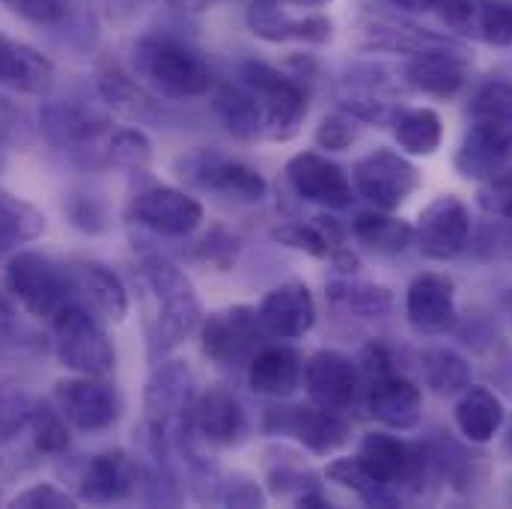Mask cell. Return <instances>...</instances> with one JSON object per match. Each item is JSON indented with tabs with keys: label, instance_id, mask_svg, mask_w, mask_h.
Segmentation results:
<instances>
[{
	"label": "cell",
	"instance_id": "cell-38",
	"mask_svg": "<svg viewBox=\"0 0 512 509\" xmlns=\"http://www.w3.org/2000/svg\"><path fill=\"white\" fill-rule=\"evenodd\" d=\"M328 480L331 483H337V486H343V489H352L355 495H361L367 504H373V507H396L399 504V498L390 492V486H382V483H376L364 468H361V462H358V456L355 459H334L331 465H328Z\"/></svg>",
	"mask_w": 512,
	"mask_h": 509
},
{
	"label": "cell",
	"instance_id": "cell-15",
	"mask_svg": "<svg viewBox=\"0 0 512 509\" xmlns=\"http://www.w3.org/2000/svg\"><path fill=\"white\" fill-rule=\"evenodd\" d=\"M286 179L292 191L316 206L325 209H346L352 203V182L340 164L319 152H298L286 164Z\"/></svg>",
	"mask_w": 512,
	"mask_h": 509
},
{
	"label": "cell",
	"instance_id": "cell-37",
	"mask_svg": "<svg viewBox=\"0 0 512 509\" xmlns=\"http://www.w3.org/2000/svg\"><path fill=\"white\" fill-rule=\"evenodd\" d=\"M215 111L236 137H259V108L248 90L221 84L215 93Z\"/></svg>",
	"mask_w": 512,
	"mask_h": 509
},
{
	"label": "cell",
	"instance_id": "cell-21",
	"mask_svg": "<svg viewBox=\"0 0 512 509\" xmlns=\"http://www.w3.org/2000/svg\"><path fill=\"white\" fill-rule=\"evenodd\" d=\"M259 322L271 337L298 340L316 325V301L298 280L271 289L259 304Z\"/></svg>",
	"mask_w": 512,
	"mask_h": 509
},
{
	"label": "cell",
	"instance_id": "cell-18",
	"mask_svg": "<svg viewBox=\"0 0 512 509\" xmlns=\"http://www.w3.org/2000/svg\"><path fill=\"white\" fill-rule=\"evenodd\" d=\"M304 387L313 405L328 408V411H343L352 405L355 390H358V370L355 364L331 349L313 352L304 364Z\"/></svg>",
	"mask_w": 512,
	"mask_h": 509
},
{
	"label": "cell",
	"instance_id": "cell-54",
	"mask_svg": "<svg viewBox=\"0 0 512 509\" xmlns=\"http://www.w3.org/2000/svg\"><path fill=\"white\" fill-rule=\"evenodd\" d=\"M0 501H3V492H0Z\"/></svg>",
	"mask_w": 512,
	"mask_h": 509
},
{
	"label": "cell",
	"instance_id": "cell-45",
	"mask_svg": "<svg viewBox=\"0 0 512 509\" xmlns=\"http://www.w3.org/2000/svg\"><path fill=\"white\" fill-rule=\"evenodd\" d=\"M477 197L489 215L512 221V170H498L495 176H489Z\"/></svg>",
	"mask_w": 512,
	"mask_h": 509
},
{
	"label": "cell",
	"instance_id": "cell-1",
	"mask_svg": "<svg viewBox=\"0 0 512 509\" xmlns=\"http://www.w3.org/2000/svg\"><path fill=\"white\" fill-rule=\"evenodd\" d=\"M140 286L152 301L149 310V355H167L185 343L191 331L200 328L203 310L191 280L164 259H149L140 268Z\"/></svg>",
	"mask_w": 512,
	"mask_h": 509
},
{
	"label": "cell",
	"instance_id": "cell-6",
	"mask_svg": "<svg viewBox=\"0 0 512 509\" xmlns=\"http://www.w3.org/2000/svg\"><path fill=\"white\" fill-rule=\"evenodd\" d=\"M3 283L9 298L39 319H54L69 301H75L72 271L36 251H18L12 256L6 262Z\"/></svg>",
	"mask_w": 512,
	"mask_h": 509
},
{
	"label": "cell",
	"instance_id": "cell-14",
	"mask_svg": "<svg viewBox=\"0 0 512 509\" xmlns=\"http://www.w3.org/2000/svg\"><path fill=\"white\" fill-rule=\"evenodd\" d=\"M131 221L170 239L191 236L203 224V206L179 188H149L131 200Z\"/></svg>",
	"mask_w": 512,
	"mask_h": 509
},
{
	"label": "cell",
	"instance_id": "cell-41",
	"mask_svg": "<svg viewBox=\"0 0 512 509\" xmlns=\"http://www.w3.org/2000/svg\"><path fill=\"white\" fill-rule=\"evenodd\" d=\"M105 158L108 164L120 167V170H143L152 161V143L140 128H123L114 131L108 146H105Z\"/></svg>",
	"mask_w": 512,
	"mask_h": 509
},
{
	"label": "cell",
	"instance_id": "cell-24",
	"mask_svg": "<svg viewBox=\"0 0 512 509\" xmlns=\"http://www.w3.org/2000/svg\"><path fill=\"white\" fill-rule=\"evenodd\" d=\"M370 414L384 423L387 429L396 432H408L420 426L423 417V396L420 387L402 376H396L393 370L382 373L373 379L370 387Z\"/></svg>",
	"mask_w": 512,
	"mask_h": 509
},
{
	"label": "cell",
	"instance_id": "cell-39",
	"mask_svg": "<svg viewBox=\"0 0 512 509\" xmlns=\"http://www.w3.org/2000/svg\"><path fill=\"white\" fill-rule=\"evenodd\" d=\"M30 432H33V447L42 456H60V453L69 450V426H66V417L51 402H36L33 405Z\"/></svg>",
	"mask_w": 512,
	"mask_h": 509
},
{
	"label": "cell",
	"instance_id": "cell-9",
	"mask_svg": "<svg viewBox=\"0 0 512 509\" xmlns=\"http://www.w3.org/2000/svg\"><path fill=\"white\" fill-rule=\"evenodd\" d=\"M262 334L259 310L236 304L209 313L200 322V349L209 361L221 367H236L251 361Z\"/></svg>",
	"mask_w": 512,
	"mask_h": 509
},
{
	"label": "cell",
	"instance_id": "cell-26",
	"mask_svg": "<svg viewBox=\"0 0 512 509\" xmlns=\"http://www.w3.org/2000/svg\"><path fill=\"white\" fill-rule=\"evenodd\" d=\"M358 462L376 483L390 486V489L402 480H411L417 474V468L423 465L420 453L414 447H408L405 441L384 435V432H373L361 441Z\"/></svg>",
	"mask_w": 512,
	"mask_h": 509
},
{
	"label": "cell",
	"instance_id": "cell-3",
	"mask_svg": "<svg viewBox=\"0 0 512 509\" xmlns=\"http://www.w3.org/2000/svg\"><path fill=\"white\" fill-rule=\"evenodd\" d=\"M137 78L161 96L194 99L206 96L215 84L200 54L170 36H146L134 45Z\"/></svg>",
	"mask_w": 512,
	"mask_h": 509
},
{
	"label": "cell",
	"instance_id": "cell-7",
	"mask_svg": "<svg viewBox=\"0 0 512 509\" xmlns=\"http://www.w3.org/2000/svg\"><path fill=\"white\" fill-rule=\"evenodd\" d=\"M194 399V376L185 361H164L152 370L143 393V408L155 453H164L170 435L182 429L185 420H191Z\"/></svg>",
	"mask_w": 512,
	"mask_h": 509
},
{
	"label": "cell",
	"instance_id": "cell-20",
	"mask_svg": "<svg viewBox=\"0 0 512 509\" xmlns=\"http://www.w3.org/2000/svg\"><path fill=\"white\" fill-rule=\"evenodd\" d=\"M248 24L259 39L265 42H310L322 45L331 39L334 24L331 18L310 12L304 18H292L283 3L274 0H254L248 9Z\"/></svg>",
	"mask_w": 512,
	"mask_h": 509
},
{
	"label": "cell",
	"instance_id": "cell-17",
	"mask_svg": "<svg viewBox=\"0 0 512 509\" xmlns=\"http://www.w3.org/2000/svg\"><path fill=\"white\" fill-rule=\"evenodd\" d=\"M405 81L426 96L450 99L468 81V60L450 42L432 45L411 54V60L405 63Z\"/></svg>",
	"mask_w": 512,
	"mask_h": 509
},
{
	"label": "cell",
	"instance_id": "cell-13",
	"mask_svg": "<svg viewBox=\"0 0 512 509\" xmlns=\"http://www.w3.org/2000/svg\"><path fill=\"white\" fill-rule=\"evenodd\" d=\"M57 408L78 432H105L120 417V396L102 376H75L54 384Z\"/></svg>",
	"mask_w": 512,
	"mask_h": 509
},
{
	"label": "cell",
	"instance_id": "cell-51",
	"mask_svg": "<svg viewBox=\"0 0 512 509\" xmlns=\"http://www.w3.org/2000/svg\"><path fill=\"white\" fill-rule=\"evenodd\" d=\"M21 334H24V328L18 322L12 301L6 295H0V343H18L15 337H21Z\"/></svg>",
	"mask_w": 512,
	"mask_h": 509
},
{
	"label": "cell",
	"instance_id": "cell-16",
	"mask_svg": "<svg viewBox=\"0 0 512 509\" xmlns=\"http://www.w3.org/2000/svg\"><path fill=\"white\" fill-rule=\"evenodd\" d=\"M408 325L423 337H441L456 325L453 280L447 274H420L405 295Z\"/></svg>",
	"mask_w": 512,
	"mask_h": 509
},
{
	"label": "cell",
	"instance_id": "cell-4",
	"mask_svg": "<svg viewBox=\"0 0 512 509\" xmlns=\"http://www.w3.org/2000/svg\"><path fill=\"white\" fill-rule=\"evenodd\" d=\"M242 84L259 108V137L262 140H292L307 117V93L301 84L277 72L262 60L242 63Z\"/></svg>",
	"mask_w": 512,
	"mask_h": 509
},
{
	"label": "cell",
	"instance_id": "cell-52",
	"mask_svg": "<svg viewBox=\"0 0 512 509\" xmlns=\"http://www.w3.org/2000/svg\"><path fill=\"white\" fill-rule=\"evenodd\" d=\"M399 9H408V12H426L429 9V0H387Z\"/></svg>",
	"mask_w": 512,
	"mask_h": 509
},
{
	"label": "cell",
	"instance_id": "cell-5",
	"mask_svg": "<svg viewBox=\"0 0 512 509\" xmlns=\"http://www.w3.org/2000/svg\"><path fill=\"white\" fill-rule=\"evenodd\" d=\"M54 355L78 376H108L117 367V349L84 301H69L54 319Z\"/></svg>",
	"mask_w": 512,
	"mask_h": 509
},
{
	"label": "cell",
	"instance_id": "cell-10",
	"mask_svg": "<svg viewBox=\"0 0 512 509\" xmlns=\"http://www.w3.org/2000/svg\"><path fill=\"white\" fill-rule=\"evenodd\" d=\"M176 173L182 182L200 188V191H218L239 200H262L265 197V179L248 167L245 161L227 158L212 149H194L176 161Z\"/></svg>",
	"mask_w": 512,
	"mask_h": 509
},
{
	"label": "cell",
	"instance_id": "cell-8",
	"mask_svg": "<svg viewBox=\"0 0 512 509\" xmlns=\"http://www.w3.org/2000/svg\"><path fill=\"white\" fill-rule=\"evenodd\" d=\"M352 179H355L358 194L367 197L382 212L399 209L420 188V170L405 155L387 146H379L370 155H364L355 164Z\"/></svg>",
	"mask_w": 512,
	"mask_h": 509
},
{
	"label": "cell",
	"instance_id": "cell-2",
	"mask_svg": "<svg viewBox=\"0 0 512 509\" xmlns=\"http://www.w3.org/2000/svg\"><path fill=\"white\" fill-rule=\"evenodd\" d=\"M512 161V81H489L471 102V131L456 155L468 179H489Z\"/></svg>",
	"mask_w": 512,
	"mask_h": 509
},
{
	"label": "cell",
	"instance_id": "cell-53",
	"mask_svg": "<svg viewBox=\"0 0 512 509\" xmlns=\"http://www.w3.org/2000/svg\"><path fill=\"white\" fill-rule=\"evenodd\" d=\"M274 3H283V6H307V9H319V6H325V3H331V0H274Z\"/></svg>",
	"mask_w": 512,
	"mask_h": 509
},
{
	"label": "cell",
	"instance_id": "cell-27",
	"mask_svg": "<svg viewBox=\"0 0 512 509\" xmlns=\"http://www.w3.org/2000/svg\"><path fill=\"white\" fill-rule=\"evenodd\" d=\"M54 84V63L30 45L0 36V87L42 96Z\"/></svg>",
	"mask_w": 512,
	"mask_h": 509
},
{
	"label": "cell",
	"instance_id": "cell-36",
	"mask_svg": "<svg viewBox=\"0 0 512 509\" xmlns=\"http://www.w3.org/2000/svg\"><path fill=\"white\" fill-rule=\"evenodd\" d=\"M447 39L441 36H432V33H423L417 27H396V24H382V21H373L370 27H364V39L361 45L370 48V51H399V54H417L423 48H432V45H444Z\"/></svg>",
	"mask_w": 512,
	"mask_h": 509
},
{
	"label": "cell",
	"instance_id": "cell-12",
	"mask_svg": "<svg viewBox=\"0 0 512 509\" xmlns=\"http://www.w3.org/2000/svg\"><path fill=\"white\" fill-rule=\"evenodd\" d=\"M265 429L274 432V435L298 438L316 456L337 453L352 435V426L337 411H328V408H319V405L271 408L268 420H265Z\"/></svg>",
	"mask_w": 512,
	"mask_h": 509
},
{
	"label": "cell",
	"instance_id": "cell-19",
	"mask_svg": "<svg viewBox=\"0 0 512 509\" xmlns=\"http://www.w3.org/2000/svg\"><path fill=\"white\" fill-rule=\"evenodd\" d=\"M39 123L54 146L69 149V152H87V146H93L108 131L105 114L72 99L48 102L39 114Z\"/></svg>",
	"mask_w": 512,
	"mask_h": 509
},
{
	"label": "cell",
	"instance_id": "cell-44",
	"mask_svg": "<svg viewBox=\"0 0 512 509\" xmlns=\"http://www.w3.org/2000/svg\"><path fill=\"white\" fill-rule=\"evenodd\" d=\"M66 215L72 221V227L84 230V233H105L108 230V209L99 197L93 194H72L66 203Z\"/></svg>",
	"mask_w": 512,
	"mask_h": 509
},
{
	"label": "cell",
	"instance_id": "cell-29",
	"mask_svg": "<svg viewBox=\"0 0 512 509\" xmlns=\"http://www.w3.org/2000/svg\"><path fill=\"white\" fill-rule=\"evenodd\" d=\"M456 426L459 432L471 441V444H486L492 441L501 426H504V402L489 390V387H465L462 390V399L456 402Z\"/></svg>",
	"mask_w": 512,
	"mask_h": 509
},
{
	"label": "cell",
	"instance_id": "cell-32",
	"mask_svg": "<svg viewBox=\"0 0 512 509\" xmlns=\"http://www.w3.org/2000/svg\"><path fill=\"white\" fill-rule=\"evenodd\" d=\"M352 236L376 254H402L414 242V227L390 215L364 212L352 221Z\"/></svg>",
	"mask_w": 512,
	"mask_h": 509
},
{
	"label": "cell",
	"instance_id": "cell-25",
	"mask_svg": "<svg viewBox=\"0 0 512 509\" xmlns=\"http://www.w3.org/2000/svg\"><path fill=\"white\" fill-rule=\"evenodd\" d=\"M72 283H75V298L84 301L90 310L102 313L111 322H123L128 316V292L123 280L102 262L81 259L72 268Z\"/></svg>",
	"mask_w": 512,
	"mask_h": 509
},
{
	"label": "cell",
	"instance_id": "cell-34",
	"mask_svg": "<svg viewBox=\"0 0 512 509\" xmlns=\"http://www.w3.org/2000/svg\"><path fill=\"white\" fill-rule=\"evenodd\" d=\"M328 298L361 316V319H382L390 313L393 307V298L384 286H373V283H361V280H334L328 283Z\"/></svg>",
	"mask_w": 512,
	"mask_h": 509
},
{
	"label": "cell",
	"instance_id": "cell-22",
	"mask_svg": "<svg viewBox=\"0 0 512 509\" xmlns=\"http://www.w3.org/2000/svg\"><path fill=\"white\" fill-rule=\"evenodd\" d=\"M191 429L209 444L230 447V444H239L245 435V411L227 387L215 384L194 399Z\"/></svg>",
	"mask_w": 512,
	"mask_h": 509
},
{
	"label": "cell",
	"instance_id": "cell-31",
	"mask_svg": "<svg viewBox=\"0 0 512 509\" xmlns=\"http://www.w3.org/2000/svg\"><path fill=\"white\" fill-rule=\"evenodd\" d=\"M42 233H45V215L33 203L0 188V254L18 251L21 245L36 242Z\"/></svg>",
	"mask_w": 512,
	"mask_h": 509
},
{
	"label": "cell",
	"instance_id": "cell-23",
	"mask_svg": "<svg viewBox=\"0 0 512 509\" xmlns=\"http://www.w3.org/2000/svg\"><path fill=\"white\" fill-rule=\"evenodd\" d=\"M137 480H140L137 462L126 450H105L87 465V471L81 477V501H87V504L126 501L137 489Z\"/></svg>",
	"mask_w": 512,
	"mask_h": 509
},
{
	"label": "cell",
	"instance_id": "cell-50",
	"mask_svg": "<svg viewBox=\"0 0 512 509\" xmlns=\"http://www.w3.org/2000/svg\"><path fill=\"white\" fill-rule=\"evenodd\" d=\"M221 501L230 504V507H262V495H259L256 483H251V480H239V483L230 480L224 486Z\"/></svg>",
	"mask_w": 512,
	"mask_h": 509
},
{
	"label": "cell",
	"instance_id": "cell-30",
	"mask_svg": "<svg viewBox=\"0 0 512 509\" xmlns=\"http://www.w3.org/2000/svg\"><path fill=\"white\" fill-rule=\"evenodd\" d=\"M274 242L292 248V251H304V254L316 256V259H331L340 248H346V233L343 227L334 221V218H313V221H292V224H283L277 227L274 233Z\"/></svg>",
	"mask_w": 512,
	"mask_h": 509
},
{
	"label": "cell",
	"instance_id": "cell-48",
	"mask_svg": "<svg viewBox=\"0 0 512 509\" xmlns=\"http://www.w3.org/2000/svg\"><path fill=\"white\" fill-rule=\"evenodd\" d=\"M352 140H355V123L343 114L325 117L316 128V143L328 152H343L352 146Z\"/></svg>",
	"mask_w": 512,
	"mask_h": 509
},
{
	"label": "cell",
	"instance_id": "cell-46",
	"mask_svg": "<svg viewBox=\"0 0 512 509\" xmlns=\"http://www.w3.org/2000/svg\"><path fill=\"white\" fill-rule=\"evenodd\" d=\"M12 15L33 24H60L69 15V0H0Z\"/></svg>",
	"mask_w": 512,
	"mask_h": 509
},
{
	"label": "cell",
	"instance_id": "cell-11",
	"mask_svg": "<svg viewBox=\"0 0 512 509\" xmlns=\"http://www.w3.org/2000/svg\"><path fill=\"white\" fill-rule=\"evenodd\" d=\"M468 236H471V212L456 194L435 197L420 212L414 227L417 251L435 262L456 259L468 248Z\"/></svg>",
	"mask_w": 512,
	"mask_h": 509
},
{
	"label": "cell",
	"instance_id": "cell-33",
	"mask_svg": "<svg viewBox=\"0 0 512 509\" xmlns=\"http://www.w3.org/2000/svg\"><path fill=\"white\" fill-rule=\"evenodd\" d=\"M393 134L399 140V146L411 155H432L441 146L444 126L441 117L432 108H414V111H402L393 120Z\"/></svg>",
	"mask_w": 512,
	"mask_h": 509
},
{
	"label": "cell",
	"instance_id": "cell-49",
	"mask_svg": "<svg viewBox=\"0 0 512 509\" xmlns=\"http://www.w3.org/2000/svg\"><path fill=\"white\" fill-rule=\"evenodd\" d=\"M477 3L480 0H429V9H435L450 27H456L462 33H471Z\"/></svg>",
	"mask_w": 512,
	"mask_h": 509
},
{
	"label": "cell",
	"instance_id": "cell-42",
	"mask_svg": "<svg viewBox=\"0 0 512 509\" xmlns=\"http://www.w3.org/2000/svg\"><path fill=\"white\" fill-rule=\"evenodd\" d=\"M99 90H102V99H105L114 111L128 114V117H140V114L149 108V99L143 96V90L137 87V81L128 78L126 72H120V69L102 72Z\"/></svg>",
	"mask_w": 512,
	"mask_h": 509
},
{
	"label": "cell",
	"instance_id": "cell-47",
	"mask_svg": "<svg viewBox=\"0 0 512 509\" xmlns=\"http://www.w3.org/2000/svg\"><path fill=\"white\" fill-rule=\"evenodd\" d=\"M9 504L15 509H75L78 498H72L69 492H63L51 483H39V486H30L21 495H15Z\"/></svg>",
	"mask_w": 512,
	"mask_h": 509
},
{
	"label": "cell",
	"instance_id": "cell-28",
	"mask_svg": "<svg viewBox=\"0 0 512 509\" xmlns=\"http://www.w3.org/2000/svg\"><path fill=\"white\" fill-rule=\"evenodd\" d=\"M304 364L289 346H265L248 361V384L265 396H289L301 382Z\"/></svg>",
	"mask_w": 512,
	"mask_h": 509
},
{
	"label": "cell",
	"instance_id": "cell-40",
	"mask_svg": "<svg viewBox=\"0 0 512 509\" xmlns=\"http://www.w3.org/2000/svg\"><path fill=\"white\" fill-rule=\"evenodd\" d=\"M36 399L27 387L15 382H0V447L15 441L24 429H30Z\"/></svg>",
	"mask_w": 512,
	"mask_h": 509
},
{
	"label": "cell",
	"instance_id": "cell-35",
	"mask_svg": "<svg viewBox=\"0 0 512 509\" xmlns=\"http://www.w3.org/2000/svg\"><path fill=\"white\" fill-rule=\"evenodd\" d=\"M423 379L435 393L453 396L471 384V367L453 349H429L423 352Z\"/></svg>",
	"mask_w": 512,
	"mask_h": 509
},
{
	"label": "cell",
	"instance_id": "cell-43",
	"mask_svg": "<svg viewBox=\"0 0 512 509\" xmlns=\"http://www.w3.org/2000/svg\"><path fill=\"white\" fill-rule=\"evenodd\" d=\"M471 30L489 45H512V3L507 0H480Z\"/></svg>",
	"mask_w": 512,
	"mask_h": 509
}]
</instances>
